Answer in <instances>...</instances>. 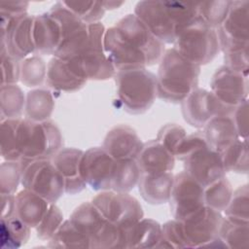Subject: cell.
Wrapping results in <instances>:
<instances>
[{
  "instance_id": "cell-37",
  "label": "cell",
  "mask_w": 249,
  "mask_h": 249,
  "mask_svg": "<svg viewBox=\"0 0 249 249\" xmlns=\"http://www.w3.org/2000/svg\"><path fill=\"white\" fill-rule=\"evenodd\" d=\"M47 77V64L38 54H32L20 61L19 81L28 88L43 85Z\"/></svg>"
},
{
  "instance_id": "cell-36",
  "label": "cell",
  "mask_w": 249,
  "mask_h": 249,
  "mask_svg": "<svg viewBox=\"0 0 249 249\" xmlns=\"http://www.w3.org/2000/svg\"><path fill=\"white\" fill-rule=\"evenodd\" d=\"M232 193L233 189L231 182L224 176L204 188V205L216 211L224 212L230 203Z\"/></svg>"
},
{
  "instance_id": "cell-44",
  "label": "cell",
  "mask_w": 249,
  "mask_h": 249,
  "mask_svg": "<svg viewBox=\"0 0 249 249\" xmlns=\"http://www.w3.org/2000/svg\"><path fill=\"white\" fill-rule=\"evenodd\" d=\"M0 57L2 72L1 86L17 84L19 81L21 60L11 55L3 44H0Z\"/></svg>"
},
{
  "instance_id": "cell-32",
  "label": "cell",
  "mask_w": 249,
  "mask_h": 249,
  "mask_svg": "<svg viewBox=\"0 0 249 249\" xmlns=\"http://www.w3.org/2000/svg\"><path fill=\"white\" fill-rule=\"evenodd\" d=\"M140 176L141 170L136 160H116L111 190L129 193L137 186Z\"/></svg>"
},
{
  "instance_id": "cell-40",
  "label": "cell",
  "mask_w": 249,
  "mask_h": 249,
  "mask_svg": "<svg viewBox=\"0 0 249 249\" xmlns=\"http://www.w3.org/2000/svg\"><path fill=\"white\" fill-rule=\"evenodd\" d=\"M64 6L87 24L99 22L106 10L98 1H62Z\"/></svg>"
},
{
  "instance_id": "cell-49",
  "label": "cell",
  "mask_w": 249,
  "mask_h": 249,
  "mask_svg": "<svg viewBox=\"0 0 249 249\" xmlns=\"http://www.w3.org/2000/svg\"><path fill=\"white\" fill-rule=\"evenodd\" d=\"M29 3L25 1H1L0 15L16 18L27 14Z\"/></svg>"
},
{
  "instance_id": "cell-43",
  "label": "cell",
  "mask_w": 249,
  "mask_h": 249,
  "mask_svg": "<svg viewBox=\"0 0 249 249\" xmlns=\"http://www.w3.org/2000/svg\"><path fill=\"white\" fill-rule=\"evenodd\" d=\"M159 248H188L181 221L173 219L161 225V240Z\"/></svg>"
},
{
  "instance_id": "cell-23",
  "label": "cell",
  "mask_w": 249,
  "mask_h": 249,
  "mask_svg": "<svg viewBox=\"0 0 249 249\" xmlns=\"http://www.w3.org/2000/svg\"><path fill=\"white\" fill-rule=\"evenodd\" d=\"M141 173H163L173 170L175 157L157 139L143 143L142 149L135 159Z\"/></svg>"
},
{
  "instance_id": "cell-51",
  "label": "cell",
  "mask_w": 249,
  "mask_h": 249,
  "mask_svg": "<svg viewBox=\"0 0 249 249\" xmlns=\"http://www.w3.org/2000/svg\"><path fill=\"white\" fill-rule=\"evenodd\" d=\"M105 10H114L118 9L120 6L124 4V2H117V1H101Z\"/></svg>"
},
{
  "instance_id": "cell-18",
  "label": "cell",
  "mask_w": 249,
  "mask_h": 249,
  "mask_svg": "<svg viewBox=\"0 0 249 249\" xmlns=\"http://www.w3.org/2000/svg\"><path fill=\"white\" fill-rule=\"evenodd\" d=\"M181 109L184 120L196 128H203L210 119L220 115L219 105L212 93L200 88L195 89L181 102Z\"/></svg>"
},
{
  "instance_id": "cell-10",
  "label": "cell",
  "mask_w": 249,
  "mask_h": 249,
  "mask_svg": "<svg viewBox=\"0 0 249 249\" xmlns=\"http://www.w3.org/2000/svg\"><path fill=\"white\" fill-rule=\"evenodd\" d=\"M91 202L109 222L121 229L132 226L144 216L140 202L128 193L101 191Z\"/></svg>"
},
{
  "instance_id": "cell-27",
  "label": "cell",
  "mask_w": 249,
  "mask_h": 249,
  "mask_svg": "<svg viewBox=\"0 0 249 249\" xmlns=\"http://www.w3.org/2000/svg\"><path fill=\"white\" fill-rule=\"evenodd\" d=\"M50 202L39 195L23 189L16 195V216L35 229L46 214Z\"/></svg>"
},
{
  "instance_id": "cell-21",
  "label": "cell",
  "mask_w": 249,
  "mask_h": 249,
  "mask_svg": "<svg viewBox=\"0 0 249 249\" xmlns=\"http://www.w3.org/2000/svg\"><path fill=\"white\" fill-rule=\"evenodd\" d=\"M33 41L35 54H54L62 41V28L58 19L50 12L34 16Z\"/></svg>"
},
{
  "instance_id": "cell-2",
  "label": "cell",
  "mask_w": 249,
  "mask_h": 249,
  "mask_svg": "<svg viewBox=\"0 0 249 249\" xmlns=\"http://www.w3.org/2000/svg\"><path fill=\"white\" fill-rule=\"evenodd\" d=\"M134 15L164 45L173 44L180 30L198 16L196 3L176 1H139Z\"/></svg>"
},
{
  "instance_id": "cell-34",
  "label": "cell",
  "mask_w": 249,
  "mask_h": 249,
  "mask_svg": "<svg viewBox=\"0 0 249 249\" xmlns=\"http://www.w3.org/2000/svg\"><path fill=\"white\" fill-rule=\"evenodd\" d=\"M51 248H90L87 236L68 219L64 220L57 231L49 240Z\"/></svg>"
},
{
  "instance_id": "cell-31",
  "label": "cell",
  "mask_w": 249,
  "mask_h": 249,
  "mask_svg": "<svg viewBox=\"0 0 249 249\" xmlns=\"http://www.w3.org/2000/svg\"><path fill=\"white\" fill-rule=\"evenodd\" d=\"M218 237L224 247L248 248L249 222L236 221L227 217L223 218Z\"/></svg>"
},
{
  "instance_id": "cell-12",
  "label": "cell",
  "mask_w": 249,
  "mask_h": 249,
  "mask_svg": "<svg viewBox=\"0 0 249 249\" xmlns=\"http://www.w3.org/2000/svg\"><path fill=\"white\" fill-rule=\"evenodd\" d=\"M224 216L222 212L203 206L181 221L188 248L224 247L218 237Z\"/></svg>"
},
{
  "instance_id": "cell-45",
  "label": "cell",
  "mask_w": 249,
  "mask_h": 249,
  "mask_svg": "<svg viewBox=\"0 0 249 249\" xmlns=\"http://www.w3.org/2000/svg\"><path fill=\"white\" fill-rule=\"evenodd\" d=\"M186 135L187 133L183 126L177 124H166L159 130L156 139L171 154L175 155L178 145Z\"/></svg>"
},
{
  "instance_id": "cell-9",
  "label": "cell",
  "mask_w": 249,
  "mask_h": 249,
  "mask_svg": "<svg viewBox=\"0 0 249 249\" xmlns=\"http://www.w3.org/2000/svg\"><path fill=\"white\" fill-rule=\"evenodd\" d=\"M23 189H27L50 203H55L65 194L64 181L52 159L20 160Z\"/></svg>"
},
{
  "instance_id": "cell-5",
  "label": "cell",
  "mask_w": 249,
  "mask_h": 249,
  "mask_svg": "<svg viewBox=\"0 0 249 249\" xmlns=\"http://www.w3.org/2000/svg\"><path fill=\"white\" fill-rule=\"evenodd\" d=\"M69 219L87 236L90 248H124L123 229L109 222L91 201L77 206Z\"/></svg>"
},
{
  "instance_id": "cell-7",
  "label": "cell",
  "mask_w": 249,
  "mask_h": 249,
  "mask_svg": "<svg viewBox=\"0 0 249 249\" xmlns=\"http://www.w3.org/2000/svg\"><path fill=\"white\" fill-rule=\"evenodd\" d=\"M62 143L61 131L52 120L33 122L21 118L20 160L52 159L62 148Z\"/></svg>"
},
{
  "instance_id": "cell-48",
  "label": "cell",
  "mask_w": 249,
  "mask_h": 249,
  "mask_svg": "<svg viewBox=\"0 0 249 249\" xmlns=\"http://www.w3.org/2000/svg\"><path fill=\"white\" fill-rule=\"evenodd\" d=\"M231 117L239 138L248 139V99L237 105Z\"/></svg>"
},
{
  "instance_id": "cell-50",
  "label": "cell",
  "mask_w": 249,
  "mask_h": 249,
  "mask_svg": "<svg viewBox=\"0 0 249 249\" xmlns=\"http://www.w3.org/2000/svg\"><path fill=\"white\" fill-rule=\"evenodd\" d=\"M1 219H8L16 215V196L1 195Z\"/></svg>"
},
{
  "instance_id": "cell-15",
  "label": "cell",
  "mask_w": 249,
  "mask_h": 249,
  "mask_svg": "<svg viewBox=\"0 0 249 249\" xmlns=\"http://www.w3.org/2000/svg\"><path fill=\"white\" fill-rule=\"evenodd\" d=\"M116 160L103 147H93L84 152L82 174L87 186L94 191L111 190Z\"/></svg>"
},
{
  "instance_id": "cell-41",
  "label": "cell",
  "mask_w": 249,
  "mask_h": 249,
  "mask_svg": "<svg viewBox=\"0 0 249 249\" xmlns=\"http://www.w3.org/2000/svg\"><path fill=\"white\" fill-rule=\"evenodd\" d=\"M20 161L4 160L0 166V193L1 195H15L20 184Z\"/></svg>"
},
{
  "instance_id": "cell-14",
  "label": "cell",
  "mask_w": 249,
  "mask_h": 249,
  "mask_svg": "<svg viewBox=\"0 0 249 249\" xmlns=\"http://www.w3.org/2000/svg\"><path fill=\"white\" fill-rule=\"evenodd\" d=\"M203 190L204 188L185 171L175 174L168 200L173 218L182 221L202 208Z\"/></svg>"
},
{
  "instance_id": "cell-47",
  "label": "cell",
  "mask_w": 249,
  "mask_h": 249,
  "mask_svg": "<svg viewBox=\"0 0 249 249\" xmlns=\"http://www.w3.org/2000/svg\"><path fill=\"white\" fill-rule=\"evenodd\" d=\"M224 62L225 66L229 67L230 69L243 73L248 74L249 69V54H248V47L224 53Z\"/></svg>"
},
{
  "instance_id": "cell-13",
  "label": "cell",
  "mask_w": 249,
  "mask_h": 249,
  "mask_svg": "<svg viewBox=\"0 0 249 249\" xmlns=\"http://www.w3.org/2000/svg\"><path fill=\"white\" fill-rule=\"evenodd\" d=\"M216 32L223 53L249 47V2L231 1L229 14Z\"/></svg>"
},
{
  "instance_id": "cell-17",
  "label": "cell",
  "mask_w": 249,
  "mask_h": 249,
  "mask_svg": "<svg viewBox=\"0 0 249 249\" xmlns=\"http://www.w3.org/2000/svg\"><path fill=\"white\" fill-rule=\"evenodd\" d=\"M34 16L25 14L12 20L6 30L1 31V42L8 53L14 57L22 60L35 54L33 41Z\"/></svg>"
},
{
  "instance_id": "cell-19",
  "label": "cell",
  "mask_w": 249,
  "mask_h": 249,
  "mask_svg": "<svg viewBox=\"0 0 249 249\" xmlns=\"http://www.w3.org/2000/svg\"><path fill=\"white\" fill-rule=\"evenodd\" d=\"M84 152L77 148H61L52 158V161L63 178L67 195L79 194L87 187L82 174Z\"/></svg>"
},
{
  "instance_id": "cell-8",
  "label": "cell",
  "mask_w": 249,
  "mask_h": 249,
  "mask_svg": "<svg viewBox=\"0 0 249 249\" xmlns=\"http://www.w3.org/2000/svg\"><path fill=\"white\" fill-rule=\"evenodd\" d=\"M90 25L92 31L90 43L76 56L67 60L87 81H104L114 78L117 71L104 52L105 26L100 21Z\"/></svg>"
},
{
  "instance_id": "cell-33",
  "label": "cell",
  "mask_w": 249,
  "mask_h": 249,
  "mask_svg": "<svg viewBox=\"0 0 249 249\" xmlns=\"http://www.w3.org/2000/svg\"><path fill=\"white\" fill-rule=\"evenodd\" d=\"M0 101L1 121L20 118L24 112L25 95L17 84L1 86Z\"/></svg>"
},
{
  "instance_id": "cell-22",
  "label": "cell",
  "mask_w": 249,
  "mask_h": 249,
  "mask_svg": "<svg viewBox=\"0 0 249 249\" xmlns=\"http://www.w3.org/2000/svg\"><path fill=\"white\" fill-rule=\"evenodd\" d=\"M88 81L80 76L67 59L53 56L47 65L46 83L56 91L72 92L81 89Z\"/></svg>"
},
{
  "instance_id": "cell-30",
  "label": "cell",
  "mask_w": 249,
  "mask_h": 249,
  "mask_svg": "<svg viewBox=\"0 0 249 249\" xmlns=\"http://www.w3.org/2000/svg\"><path fill=\"white\" fill-rule=\"evenodd\" d=\"M31 228L18 216L1 219V247L17 249L25 245L29 240Z\"/></svg>"
},
{
  "instance_id": "cell-11",
  "label": "cell",
  "mask_w": 249,
  "mask_h": 249,
  "mask_svg": "<svg viewBox=\"0 0 249 249\" xmlns=\"http://www.w3.org/2000/svg\"><path fill=\"white\" fill-rule=\"evenodd\" d=\"M210 89L219 105L220 115H231L237 105L248 99V74L223 65L213 74Z\"/></svg>"
},
{
  "instance_id": "cell-29",
  "label": "cell",
  "mask_w": 249,
  "mask_h": 249,
  "mask_svg": "<svg viewBox=\"0 0 249 249\" xmlns=\"http://www.w3.org/2000/svg\"><path fill=\"white\" fill-rule=\"evenodd\" d=\"M20 120L21 118L1 121L0 152L4 160H20Z\"/></svg>"
},
{
  "instance_id": "cell-4",
  "label": "cell",
  "mask_w": 249,
  "mask_h": 249,
  "mask_svg": "<svg viewBox=\"0 0 249 249\" xmlns=\"http://www.w3.org/2000/svg\"><path fill=\"white\" fill-rule=\"evenodd\" d=\"M114 78L118 99L129 114L147 112L158 97L157 75L147 68L117 71Z\"/></svg>"
},
{
  "instance_id": "cell-1",
  "label": "cell",
  "mask_w": 249,
  "mask_h": 249,
  "mask_svg": "<svg viewBox=\"0 0 249 249\" xmlns=\"http://www.w3.org/2000/svg\"><path fill=\"white\" fill-rule=\"evenodd\" d=\"M103 46L116 71L155 65L165 52V45L134 14L124 16L106 29Z\"/></svg>"
},
{
  "instance_id": "cell-39",
  "label": "cell",
  "mask_w": 249,
  "mask_h": 249,
  "mask_svg": "<svg viewBox=\"0 0 249 249\" xmlns=\"http://www.w3.org/2000/svg\"><path fill=\"white\" fill-rule=\"evenodd\" d=\"M225 217L249 222V189L248 184H244L233 191L230 203L224 210Z\"/></svg>"
},
{
  "instance_id": "cell-16",
  "label": "cell",
  "mask_w": 249,
  "mask_h": 249,
  "mask_svg": "<svg viewBox=\"0 0 249 249\" xmlns=\"http://www.w3.org/2000/svg\"><path fill=\"white\" fill-rule=\"evenodd\" d=\"M184 171L203 188L226 176L221 154L209 145L202 147L183 160Z\"/></svg>"
},
{
  "instance_id": "cell-42",
  "label": "cell",
  "mask_w": 249,
  "mask_h": 249,
  "mask_svg": "<svg viewBox=\"0 0 249 249\" xmlns=\"http://www.w3.org/2000/svg\"><path fill=\"white\" fill-rule=\"evenodd\" d=\"M63 214L55 203H51L43 219L35 228L36 235L41 240L49 241L63 223Z\"/></svg>"
},
{
  "instance_id": "cell-6",
  "label": "cell",
  "mask_w": 249,
  "mask_h": 249,
  "mask_svg": "<svg viewBox=\"0 0 249 249\" xmlns=\"http://www.w3.org/2000/svg\"><path fill=\"white\" fill-rule=\"evenodd\" d=\"M173 49L196 65L208 64L220 52L216 29L208 26L197 16L180 30Z\"/></svg>"
},
{
  "instance_id": "cell-25",
  "label": "cell",
  "mask_w": 249,
  "mask_h": 249,
  "mask_svg": "<svg viewBox=\"0 0 249 249\" xmlns=\"http://www.w3.org/2000/svg\"><path fill=\"white\" fill-rule=\"evenodd\" d=\"M125 248H159L161 240V225L156 220L142 218L124 229Z\"/></svg>"
},
{
  "instance_id": "cell-38",
  "label": "cell",
  "mask_w": 249,
  "mask_h": 249,
  "mask_svg": "<svg viewBox=\"0 0 249 249\" xmlns=\"http://www.w3.org/2000/svg\"><path fill=\"white\" fill-rule=\"evenodd\" d=\"M231 4L229 0L196 3L197 15L208 26L217 29L226 19Z\"/></svg>"
},
{
  "instance_id": "cell-46",
  "label": "cell",
  "mask_w": 249,
  "mask_h": 249,
  "mask_svg": "<svg viewBox=\"0 0 249 249\" xmlns=\"http://www.w3.org/2000/svg\"><path fill=\"white\" fill-rule=\"evenodd\" d=\"M207 145L208 143L204 137L203 132L201 131L186 135V137L180 142L175 151V159L183 161L194 152Z\"/></svg>"
},
{
  "instance_id": "cell-20",
  "label": "cell",
  "mask_w": 249,
  "mask_h": 249,
  "mask_svg": "<svg viewBox=\"0 0 249 249\" xmlns=\"http://www.w3.org/2000/svg\"><path fill=\"white\" fill-rule=\"evenodd\" d=\"M143 146L136 130L127 124L113 126L106 134L103 148L115 160H135Z\"/></svg>"
},
{
  "instance_id": "cell-24",
  "label": "cell",
  "mask_w": 249,
  "mask_h": 249,
  "mask_svg": "<svg viewBox=\"0 0 249 249\" xmlns=\"http://www.w3.org/2000/svg\"><path fill=\"white\" fill-rule=\"evenodd\" d=\"M173 181L172 171L156 174L141 173L137 186L145 201L153 205H160L168 202Z\"/></svg>"
},
{
  "instance_id": "cell-35",
  "label": "cell",
  "mask_w": 249,
  "mask_h": 249,
  "mask_svg": "<svg viewBox=\"0 0 249 249\" xmlns=\"http://www.w3.org/2000/svg\"><path fill=\"white\" fill-rule=\"evenodd\" d=\"M220 154L227 172L248 173V139L238 138Z\"/></svg>"
},
{
  "instance_id": "cell-3",
  "label": "cell",
  "mask_w": 249,
  "mask_h": 249,
  "mask_svg": "<svg viewBox=\"0 0 249 249\" xmlns=\"http://www.w3.org/2000/svg\"><path fill=\"white\" fill-rule=\"evenodd\" d=\"M158 69V97L171 103H181L198 88L200 66L183 57L175 49L163 53Z\"/></svg>"
},
{
  "instance_id": "cell-26",
  "label": "cell",
  "mask_w": 249,
  "mask_h": 249,
  "mask_svg": "<svg viewBox=\"0 0 249 249\" xmlns=\"http://www.w3.org/2000/svg\"><path fill=\"white\" fill-rule=\"evenodd\" d=\"M203 134L210 148L222 153L239 136L231 115H217L203 126Z\"/></svg>"
},
{
  "instance_id": "cell-28",
  "label": "cell",
  "mask_w": 249,
  "mask_h": 249,
  "mask_svg": "<svg viewBox=\"0 0 249 249\" xmlns=\"http://www.w3.org/2000/svg\"><path fill=\"white\" fill-rule=\"evenodd\" d=\"M54 109V99L50 89L37 88L29 90L25 95V118L33 122L51 120Z\"/></svg>"
}]
</instances>
